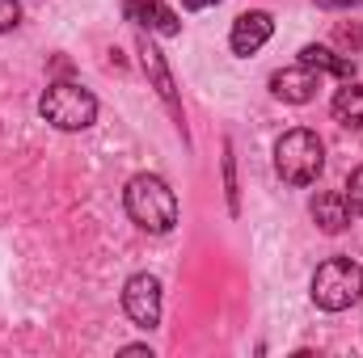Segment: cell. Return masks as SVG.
Masks as SVG:
<instances>
[{"mask_svg": "<svg viewBox=\"0 0 363 358\" xmlns=\"http://www.w3.org/2000/svg\"><path fill=\"white\" fill-rule=\"evenodd\" d=\"M347 202H351L355 215H363V165L351 173V181H347Z\"/></svg>", "mask_w": 363, "mask_h": 358, "instance_id": "cell-15", "label": "cell"}, {"mask_svg": "<svg viewBox=\"0 0 363 358\" xmlns=\"http://www.w3.org/2000/svg\"><path fill=\"white\" fill-rule=\"evenodd\" d=\"M123 354H148L152 358V346H123Z\"/></svg>", "mask_w": 363, "mask_h": 358, "instance_id": "cell-19", "label": "cell"}, {"mask_svg": "<svg viewBox=\"0 0 363 358\" xmlns=\"http://www.w3.org/2000/svg\"><path fill=\"white\" fill-rule=\"evenodd\" d=\"M211 4H220V0H182V8H190V13H199V8H211Z\"/></svg>", "mask_w": 363, "mask_h": 358, "instance_id": "cell-18", "label": "cell"}, {"mask_svg": "<svg viewBox=\"0 0 363 358\" xmlns=\"http://www.w3.org/2000/svg\"><path fill=\"white\" fill-rule=\"evenodd\" d=\"M308 215H313V224L321 228V232H330V236H338V232H347L351 228V202H347V190H317L313 194V202H308Z\"/></svg>", "mask_w": 363, "mask_h": 358, "instance_id": "cell-10", "label": "cell"}, {"mask_svg": "<svg viewBox=\"0 0 363 358\" xmlns=\"http://www.w3.org/2000/svg\"><path fill=\"white\" fill-rule=\"evenodd\" d=\"M38 114L55 131H85V127H93V118H97V97L85 85H77V81H55V85H47V93H43Z\"/></svg>", "mask_w": 363, "mask_h": 358, "instance_id": "cell-4", "label": "cell"}, {"mask_svg": "<svg viewBox=\"0 0 363 358\" xmlns=\"http://www.w3.org/2000/svg\"><path fill=\"white\" fill-rule=\"evenodd\" d=\"M321 89V72H313L308 64H291V68H279L271 76V93L279 101H287V105H304V101H313Z\"/></svg>", "mask_w": 363, "mask_h": 358, "instance_id": "cell-9", "label": "cell"}, {"mask_svg": "<svg viewBox=\"0 0 363 358\" xmlns=\"http://www.w3.org/2000/svg\"><path fill=\"white\" fill-rule=\"evenodd\" d=\"M224 190H228V211L237 215L241 202H237V161H233V144H224Z\"/></svg>", "mask_w": 363, "mask_h": 358, "instance_id": "cell-13", "label": "cell"}, {"mask_svg": "<svg viewBox=\"0 0 363 358\" xmlns=\"http://www.w3.org/2000/svg\"><path fill=\"white\" fill-rule=\"evenodd\" d=\"M321 169H325V144H321L317 131L296 127V131L279 135V144H274V173L287 185H308V181L321 178Z\"/></svg>", "mask_w": 363, "mask_h": 358, "instance_id": "cell-2", "label": "cell"}, {"mask_svg": "<svg viewBox=\"0 0 363 358\" xmlns=\"http://www.w3.org/2000/svg\"><path fill=\"white\" fill-rule=\"evenodd\" d=\"M123 312L140 329H157L161 325V278L157 274H131L123 282Z\"/></svg>", "mask_w": 363, "mask_h": 358, "instance_id": "cell-5", "label": "cell"}, {"mask_svg": "<svg viewBox=\"0 0 363 358\" xmlns=\"http://www.w3.org/2000/svg\"><path fill=\"white\" fill-rule=\"evenodd\" d=\"M300 64H308L313 72H325V76H338V81H355V59L334 51V47H321V42H308L300 47Z\"/></svg>", "mask_w": 363, "mask_h": 358, "instance_id": "cell-11", "label": "cell"}, {"mask_svg": "<svg viewBox=\"0 0 363 358\" xmlns=\"http://www.w3.org/2000/svg\"><path fill=\"white\" fill-rule=\"evenodd\" d=\"M21 21V4L17 0H0V34H9Z\"/></svg>", "mask_w": 363, "mask_h": 358, "instance_id": "cell-16", "label": "cell"}, {"mask_svg": "<svg viewBox=\"0 0 363 358\" xmlns=\"http://www.w3.org/2000/svg\"><path fill=\"white\" fill-rule=\"evenodd\" d=\"M334 47H342L347 55H355L363 47V25H347V21H342V25L334 30Z\"/></svg>", "mask_w": 363, "mask_h": 358, "instance_id": "cell-14", "label": "cell"}, {"mask_svg": "<svg viewBox=\"0 0 363 358\" xmlns=\"http://www.w3.org/2000/svg\"><path fill=\"white\" fill-rule=\"evenodd\" d=\"M140 64H144V72H148V81H152V89H157V97L165 101V110L174 114V122H178V131H186L182 127V101H178V85H174V72H169V64H165V55H161V47L140 30Z\"/></svg>", "mask_w": 363, "mask_h": 358, "instance_id": "cell-6", "label": "cell"}, {"mask_svg": "<svg viewBox=\"0 0 363 358\" xmlns=\"http://www.w3.org/2000/svg\"><path fill=\"white\" fill-rule=\"evenodd\" d=\"M274 34V17L267 8H245V13H237V21H233V30H228V47H233V55H241V59H250L254 51H262L267 42H271Z\"/></svg>", "mask_w": 363, "mask_h": 358, "instance_id": "cell-7", "label": "cell"}, {"mask_svg": "<svg viewBox=\"0 0 363 358\" xmlns=\"http://www.w3.org/2000/svg\"><path fill=\"white\" fill-rule=\"evenodd\" d=\"M317 8H363V0H317Z\"/></svg>", "mask_w": 363, "mask_h": 358, "instance_id": "cell-17", "label": "cell"}, {"mask_svg": "<svg viewBox=\"0 0 363 358\" xmlns=\"http://www.w3.org/2000/svg\"><path fill=\"white\" fill-rule=\"evenodd\" d=\"M330 114H334V122H342V127H351V131H363V85L347 81L342 89L334 93Z\"/></svg>", "mask_w": 363, "mask_h": 358, "instance_id": "cell-12", "label": "cell"}, {"mask_svg": "<svg viewBox=\"0 0 363 358\" xmlns=\"http://www.w3.org/2000/svg\"><path fill=\"white\" fill-rule=\"evenodd\" d=\"M123 207H127L131 224L152 232V236H165L178 224V194L169 190V181L157 178V173H135L123 185Z\"/></svg>", "mask_w": 363, "mask_h": 358, "instance_id": "cell-1", "label": "cell"}, {"mask_svg": "<svg viewBox=\"0 0 363 358\" xmlns=\"http://www.w3.org/2000/svg\"><path fill=\"white\" fill-rule=\"evenodd\" d=\"M123 13L135 30L144 34H161V38H174L182 34V17L165 4V0H123Z\"/></svg>", "mask_w": 363, "mask_h": 358, "instance_id": "cell-8", "label": "cell"}, {"mask_svg": "<svg viewBox=\"0 0 363 358\" xmlns=\"http://www.w3.org/2000/svg\"><path fill=\"white\" fill-rule=\"evenodd\" d=\"M313 304L321 312H347L363 299V266L351 258H325L317 274H313V287H308Z\"/></svg>", "mask_w": 363, "mask_h": 358, "instance_id": "cell-3", "label": "cell"}]
</instances>
